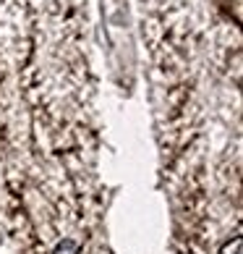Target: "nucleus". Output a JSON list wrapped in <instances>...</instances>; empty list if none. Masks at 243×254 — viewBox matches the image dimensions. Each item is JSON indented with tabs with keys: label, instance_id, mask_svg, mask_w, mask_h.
Wrapping results in <instances>:
<instances>
[{
	"label": "nucleus",
	"instance_id": "f257e3e1",
	"mask_svg": "<svg viewBox=\"0 0 243 254\" xmlns=\"http://www.w3.org/2000/svg\"><path fill=\"white\" fill-rule=\"evenodd\" d=\"M52 254H79V244H76V241H71V239H63L58 247H55Z\"/></svg>",
	"mask_w": 243,
	"mask_h": 254
}]
</instances>
